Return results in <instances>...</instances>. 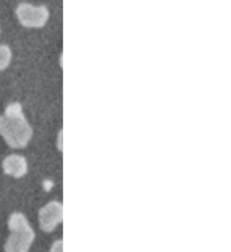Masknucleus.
I'll use <instances>...</instances> for the list:
<instances>
[{
  "mask_svg": "<svg viewBox=\"0 0 231 252\" xmlns=\"http://www.w3.org/2000/svg\"><path fill=\"white\" fill-rule=\"evenodd\" d=\"M40 226L43 231L51 232L64 220V207L58 202H51L40 211Z\"/></svg>",
  "mask_w": 231,
  "mask_h": 252,
  "instance_id": "4",
  "label": "nucleus"
},
{
  "mask_svg": "<svg viewBox=\"0 0 231 252\" xmlns=\"http://www.w3.org/2000/svg\"><path fill=\"white\" fill-rule=\"evenodd\" d=\"M11 60V51L8 45L0 44V70L6 69Z\"/></svg>",
  "mask_w": 231,
  "mask_h": 252,
  "instance_id": "6",
  "label": "nucleus"
},
{
  "mask_svg": "<svg viewBox=\"0 0 231 252\" xmlns=\"http://www.w3.org/2000/svg\"><path fill=\"white\" fill-rule=\"evenodd\" d=\"M19 22L25 27H42L49 18V10L45 6L35 7L30 3H21L16 8Z\"/></svg>",
  "mask_w": 231,
  "mask_h": 252,
  "instance_id": "3",
  "label": "nucleus"
},
{
  "mask_svg": "<svg viewBox=\"0 0 231 252\" xmlns=\"http://www.w3.org/2000/svg\"><path fill=\"white\" fill-rule=\"evenodd\" d=\"M3 171L15 178H21L27 172V161L24 157L11 155L7 157L2 162Z\"/></svg>",
  "mask_w": 231,
  "mask_h": 252,
  "instance_id": "5",
  "label": "nucleus"
},
{
  "mask_svg": "<svg viewBox=\"0 0 231 252\" xmlns=\"http://www.w3.org/2000/svg\"><path fill=\"white\" fill-rule=\"evenodd\" d=\"M11 234L5 244L6 252H29L35 233L22 213H14L8 220Z\"/></svg>",
  "mask_w": 231,
  "mask_h": 252,
  "instance_id": "2",
  "label": "nucleus"
},
{
  "mask_svg": "<svg viewBox=\"0 0 231 252\" xmlns=\"http://www.w3.org/2000/svg\"><path fill=\"white\" fill-rule=\"evenodd\" d=\"M51 252H64V242H62V240H59L53 244L52 248H51Z\"/></svg>",
  "mask_w": 231,
  "mask_h": 252,
  "instance_id": "7",
  "label": "nucleus"
},
{
  "mask_svg": "<svg viewBox=\"0 0 231 252\" xmlns=\"http://www.w3.org/2000/svg\"><path fill=\"white\" fill-rule=\"evenodd\" d=\"M0 134L9 147L15 149L25 148L30 142L33 131L27 123L19 102L7 106L5 115L0 116Z\"/></svg>",
  "mask_w": 231,
  "mask_h": 252,
  "instance_id": "1",
  "label": "nucleus"
}]
</instances>
